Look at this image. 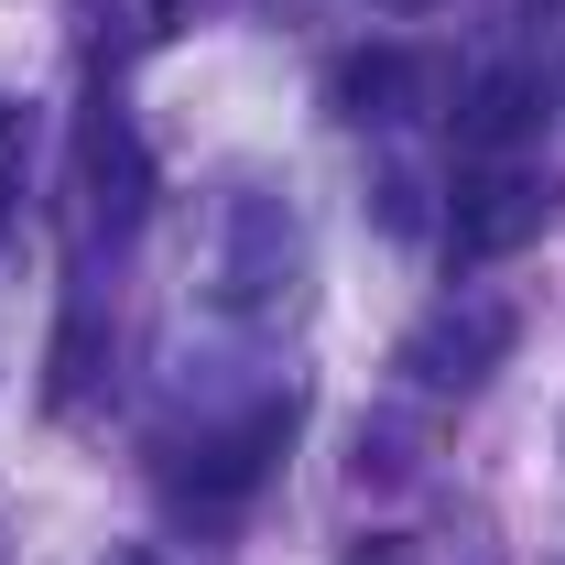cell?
I'll return each instance as SVG.
<instances>
[{
  "label": "cell",
  "mask_w": 565,
  "mask_h": 565,
  "mask_svg": "<svg viewBox=\"0 0 565 565\" xmlns=\"http://www.w3.org/2000/svg\"><path fill=\"white\" fill-rule=\"evenodd\" d=\"M294 282H305V228H294V207L262 196V185H239L228 196V239H217V305L228 316H273V305H294Z\"/></svg>",
  "instance_id": "obj_1"
},
{
  "label": "cell",
  "mask_w": 565,
  "mask_h": 565,
  "mask_svg": "<svg viewBox=\"0 0 565 565\" xmlns=\"http://www.w3.org/2000/svg\"><path fill=\"white\" fill-rule=\"evenodd\" d=\"M511 349H522V316L500 294H457V305H435L414 338H403V370H414L424 392H479Z\"/></svg>",
  "instance_id": "obj_2"
},
{
  "label": "cell",
  "mask_w": 565,
  "mask_h": 565,
  "mask_svg": "<svg viewBox=\"0 0 565 565\" xmlns=\"http://www.w3.org/2000/svg\"><path fill=\"white\" fill-rule=\"evenodd\" d=\"M544 228H555V174H533V163H479V174L457 185V207H446L457 262H511V250L544 239Z\"/></svg>",
  "instance_id": "obj_3"
},
{
  "label": "cell",
  "mask_w": 565,
  "mask_h": 565,
  "mask_svg": "<svg viewBox=\"0 0 565 565\" xmlns=\"http://www.w3.org/2000/svg\"><path fill=\"white\" fill-rule=\"evenodd\" d=\"M544 131V66H490V76H468V98H457V152L468 163H511L522 141Z\"/></svg>",
  "instance_id": "obj_4"
},
{
  "label": "cell",
  "mask_w": 565,
  "mask_h": 565,
  "mask_svg": "<svg viewBox=\"0 0 565 565\" xmlns=\"http://www.w3.org/2000/svg\"><path fill=\"white\" fill-rule=\"evenodd\" d=\"M76 163H87V207H98V228H109V239H120V228H141V207H152V163H141V131L109 109V98L87 109Z\"/></svg>",
  "instance_id": "obj_5"
},
{
  "label": "cell",
  "mask_w": 565,
  "mask_h": 565,
  "mask_svg": "<svg viewBox=\"0 0 565 565\" xmlns=\"http://www.w3.org/2000/svg\"><path fill=\"white\" fill-rule=\"evenodd\" d=\"M282 435H294V392L250 403V414L217 424V435H196V446H185V457H196V468H185V490H196V500H239V490L282 457Z\"/></svg>",
  "instance_id": "obj_6"
},
{
  "label": "cell",
  "mask_w": 565,
  "mask_h": 565,
  "mask_svg": "<svg viewBox=\"0 0 565 565\" xmlns=\"http://www.w3.org/2000/svg\"><path fill=\"white\" fill-rule=\"evenodd\" d=\"M435 87H446V66H435V55H414V44H370V55H349V66H338V87H327V98H338V120H359V131H370V120H414Z\"/></svg>",
  "instance_id": "obj_7"
},
{
  "label": "cell",
  "mask_w": 565,
  "mask_h": 565,
  "mask_svg": "<svg viewBox=\"0 0 565 565\" xmlns=\"http://www.w3.org/2000/svg\"><path fill=\"white\" fill-rule=\"evenodd\" d=\"M22 207V109H0V228Z\"/></svg>",
  "instance_id": "obj_8"
}]
</instances>
